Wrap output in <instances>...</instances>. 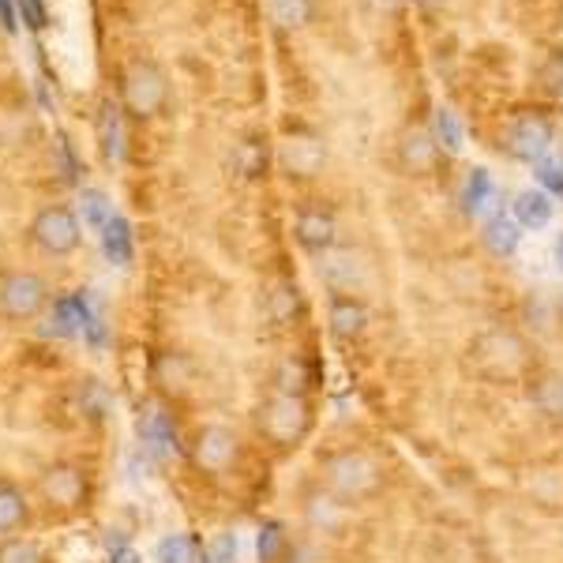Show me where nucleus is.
<instances>
[{"label": "nucleus", "mask_w": 563, "mask_h": 563, "mask_svg": "<svg viewBox=\"0 0 563 563\" xmlns=\"http://www.w3.org/2000/svg\"><path fill=\"white\" fill-rule=\"evenodd\" d=\"M432 140L448 154H462V147H466V132H462V121L451 106H440L432 113Z\"/></svg>", "instance_id": "16"}, {"label": "nucleus", "mask_w": 563, "mask_h": 563, "mask_svg": "<svg viewBox=\"0 0 563 563\" xmlns=\"http://www.w3.org/2000/svg\"><path fill=\"white\" fill-rule=\"evenodd\" d=\"M533 180L541 185V192L563 196V158L560 154H544V158L533 162Z\"/></svg>", "instance_id": "20"}, {"label": "nucleus", "mask_w": 563, "mask_h": 563, "mask_svg": "<svg viewBox=\"0 0 563 563\" xmlns=\"http://www.w3.org/2000/svg\"><path fill=\"white\" fill-rule=\"evenodd\" d=\"M379 4H384V8H395V4H398V0H379Z\"/></svg>", "instance_id": "29"}, {"label": "nucleus", "mask_w": 563, "mask_h": 563, "mask_svg": "<svg viewBox=\"0 0 563 563\" xmlns=\"http://www.w3.org/2000/svg\"><path fill=\"white\" fill-rule=\"evenodd\" d=\"M538 402H541V410L544 413H552V417H560L563 413V379H544V384L538 387Z\"/></svg>", "instance_id": "23"}, {"label": "nucleus", "mask_w": 563, "mask_h": 563, "mask_svg": "<svg viewBox=\"0 0 563 563\" xmlns=\"http://www.w3.org/2000/svg\"><path fill=\"white\" fill-rule=\"evenodd\" d=\"M297 244L305 252H316V256H327L334 249V238H339V225H334V214L323 211V207H305L294 222Z\"/></svg>", "instance_id": "9"}, {"label": "nucleus", "mask_w": 563, "mask_h": 563, "mask_svg": "<svg viewBox=\"0 0 563 563\" xmlns=\"http://www.w3.org/2000/svg\"><path fill=\"white\" fill-rule=\"evenodd\" d=\"M435 154V140H429V135H410L406 140V158L413 162V166H424Z\"/></svg>", "instance_id": "24"}, {"label": "nucleus", "mask_w": 563, "mask_h": 563, "mask_svg": "<svg viewBox=\"0 0 563 563\" xmlns=\"http://www.w3.org/2000/svg\"><path fill=\"white\" fill-rule=\"evenodd\" d=\"M462 207H466L470 218H485V222L496 214H504L499 211V188H496V180L485 166L470 169L466 188H462Z\"/></svg>", "instance_id": "10"}, {"label": "nucleus", "mask_w": 563, "mask_h": 563, "mask_svg": "<svg viewBox=\"0 0 563 563\" xmlns=\"http://www.w3.org/2000/svg\"><path fill=\"white\" fill-rule=\"evenodd\" d=\"M38 493H42L45 504L57 507V511H79L90 496L87 470L76 466V462H53V466L42 470Z\"/></svg>", "instance_id": "4"}, {"label": "nucleus", "mask_w": 563, "mask_h": 563, "mask_svg": "<svg viewBox=\"0 0 563 563\" xmlns=\"http://www.w3.org/2000/svg\"><path fill=\"white\" fill-rule=\"evenodd\" d=\"M552 260H556V267H560V275H563V233L556 238V249H552Z\"/></svg>", "instance_id": "27"}, {"label": "nucleus", "mask_w": 563, "mask_h": 563, "mask_svg": "<svg viewBox=\"0 0 563 563\" xmlns=\"http://www.w3.org/2000/svg\"><path fill=\"white\" fill-rule=\"evenodd\" d=\"M207 563H211V560H207Z\"/></svg>", "instance_id": "31"}, {"label": "nucleus", "mask_w": 563, "mask_h": 563, "mask_svg": "<svg viewBox=\"0 0 563 563\" xmlns=\"http://www.w3.org/2000/svg\"><path fill=\"white\" fill-rule=\"evenodd\" d=\"M260 429L271 435L275 443H294L301 440L305 429H308V406H305V395H286L278 390L260 413Z\"/></svg>", "instance_id": "6"}, {"label": "nucleus", "mask_w": 563, "mask_h": 563, "mask_svg": "<svg viewBox=\"0 0 563 563\" xmlns=\"http://www.w3.org/2000/svg\"><path fill=\"white\" fill-rule=\"evenodd\" d=\"M323 474H327V485H331L342 499H361V496L376 493V485H379L376 462L368 455H361V451H346V455L327 459Z\"/></svg>", "instance_id": "5"}, {"label": "nucleus", "mask_w": 563, "mask_h": 563, "mask_svg": "<svg viewBox=\"0 0 563 563\" xmlns=\"http://www.w3.org/2000/svg\"><path fill=\"white\" fill-rule=\"evenodd\" d=\"M26 526H31V499L20 485L0 481V541L23 533Z\"/></svg>", "instance_id": "11"}, {"label": "nucleus", "mask_w": 563, "mask_h": 563, "mask_svg": "<svg viewBox=\"0 0 563 563\" xmlns=\"http://www.w3.org/2000/svg\"><path fill=\"white\" fill-rule=\"evenodd\" d=\"M552 147V124L541 113H522L519 121L507 129V154L519 162H538Z\"/></svg>", "instance_id": "8"}, {"label": "nucleus", "mask_w": 563, "mask_h": 563, "mask_svg": "<svg viewBox=\"0 0 563 563\" xmlns=\"http://www.w3.org/2000/svg\"><path fill=\"white\" fill-rule=\"evenodd\" d=\"M320 275L331 282V286H339V289H350L353 286V278H357V260L353 256H346V252H342V256H331L320 267Z\"/></svg>", "instance_id": "22"}, {"label": "nucleus", "mask_w": 563, "mask_h": 563, "mask_svg": "<svg viewBox=\"0 0 563 563\" xmlns=\"http://www.w3.org/2000/svg\"><path fill=\"white\" fill-rule=\"evenodd\" d=\"M515 222L522 225V230H544V225L552 222V214H556V203H552L549 192H541V188H526V192L515 196Z\"/></svg>", "instance_id": "13"}, {"label": "nucleus", "mask_w": 563, "mask_h": 563, "mask_svg": "<svg viewBox=\"0 0 563 563\" xmlns=\"http://www.w3.org/2000/svg\"><path fill=\"white\" fill-rule=\"evenodd\" d=\"M282 162H286L294 174L308 177L323 166V147L316 140H289L286 147H282Z\"/></svg>", "instance_id": "17"}, {"label": "nucleus", "mask_w": 563, "mask_h": 563, "mask_svg": "<svg viewBox=\"0 0 563 563\" xmlns=\"http://www.w3.org/2000/svg\"><path fill=\"white\" fill-rule=\"evenodd\" d=\"M238 552H241L238 533H218V541L211 549V563H238Z\"/></svg>", "instance_id": "25"}, {"label": "nucleus", "mask_w": 563, "mask_h": 563, "mask_svg": "<svg viewBox=\"0 0 563 563\" xmlns=\"http://www.w3.org/2000/svg\"><path fill=\"white\" fill-rule=\"evenodd\" d=\"M417 4H435V0H417Z\"/></svg>", "instance_id": "30"}, {"label": "nucleus", "mask_w": 563, "mask_h": 563, "mask_svg": "<svg viewBox=\"0 0 563 563\" xmlns=\"http://www.w3.org/2000/svg\"><path fill=\"white\" fill-rule=\"evenodd\" d=\"M87 199H90V207H87V211H90V225H106V199L102 196H98V192H87Z\"/></svg>", "instance_id": "26"}, {"label": "nucleus", "mask_w": 563, "mask_h": 563, "mask_svg": "<svg viewBox=\"0 0 563 563\" xmlns=\"http://www.w3.org/2000/svg\"><path fill=\"white\" fill-rule=\"evenodd\" d=\"M117 563H140V556H135V552H129V549H124L121 556H117Z\"/></svg>", "instance_id": "28"}, {"label": "nucleus", "mask_w": 563, "mask_h": 563, "mask_svg": "<svg viewBox=\"0 0 563 563\" xmlns=\"http://www.w3.org/2000/svg\"><path fill=\"white\" fill-rule=\"evenodd\" d=\"M166 76L154 60H132L124 68V79H121V102L124 109L135 117V121H147V117L158 113L166 106Z\"/></svg>", "instance_id": "3"}, {"label": "nucleus", "mask_w": 563, "mask_h": 563, "mask_svg": "<svg viewBox=\"0 0 563 563\" xmlns=\"http://www.w3.org/2000/svg\"><path fill=\"white\" fill-rule=\"evenodd\" d=\"M0 563H45L38 541L31 538H4L0 541Z\"/></svg>", "instance_id": "21"}, {"label": "nucleus", "mask_w": 563, "mask_h": 563, "mask_svg": "<svg viewBox=\"0 0 563 563\" xmlns=\"http://www.w3.org/2000/svg\"><path fill=\"white\" fill-rule=\"evenodd\" d=\"M49 308V282L38 271H4L0 275V320L34 323Z\"/></svg>", "instance_id": "1"}, {"label": "nucleus", "mask_w": 563, "mask_h": 563, "mask_svg": "<svg viewBox=\"0 0 563 563\" xmlns=\"http://www.w3.org/2000/svg\"><path fill=\"white\" fill-rule=\"evenodd\" d=\"M154 560L158 563H207V549L196 533H166L154 544Z\"/></svg>", "instance_id": "15"}, {"label": "nucleus", "mask_w": 563, "mask_h": 563, "mask_svg": "<svg viewBox=\"0 0 563 563\" xmlns=\"http://www.w3.org/2000/svg\"><path fill=\"white\" fill-rule=\"evenodd\" d=\"M192 462L203 474H225L238 462V435L225 424H203L192 443Z\"/></svg>", "instance_id": "7"}, {"label": "nucleus", "mask_w": 563, "mask_h": 563, "mask_svg": "<svg viewBox=\"0 0 563 563\" xmlns=\"http://www.w3.org/2000/svg\"><path fill=\"white\" fill-rule=\"evenodd\" d=\"M327 316H331V334L339 342H353V339H361V334H365V323H368L365 305L353 301V297H346V294L331 297Z\"/></svg>", "instance_id": "12"}, {"label": "nucleus", "mask_w": 563, "mask_h": 563, "mask_svg": "<svg viewBox=\"0 0 563 563\" xmlns=\"http://www.w3.org/2000/svg\"><path fill=\"white\" fill-rule=\"evenodd\" d=\"M31 241L42 256L65 260L71 252H79L84 244V225L79 214L68 203H45L38 214L31 218Z\"/></svg>", "instance_id": "2"}, {"label": "nucleus", "mask_w": 563, "mask_h": 563, "mask_svg": "<svg viewBox=\"0 0 563 563\" xmlns=\"http://www.w3.org/2000/svg\"><path fill=\"white\" fill-rule=\"evenodd\" d=\"M481 241H485V249L493 252L496 260H511L515 252H519V244H522V225L515 222L511 214H496V218H488V222H485Z\"/></svg>", "instance_id": "14"}, {"label": "nucleus", "mask_w": 563, "mask_h": 563, "mask_svg": "<svg viewBox=\"0 0 563 563\" xmlns=\"http://www.w3.org/2000/svg\"><path fill=\"white\" fill-rule=\"evenodd\" d=\"M271 20L278 26H286V31L305 26L312 20V0H271Z\"/></svg>", "instance_id": "19"}, {"label": "nucleus", "mask_w": 563, "mask_h": 563, "mask_svg": "<svg viewBox=\"0 0 563 563\" xmlns=\"http://www.w3.org/2000/svg\"><path fill=\"white\" fill-rule=\"evenodd\" d=\"M256 549H260V563H282V556L289 552V538L282 533V522H263L260 526Z\"/></svg>", "instance_id": "18"}]
</instances>
